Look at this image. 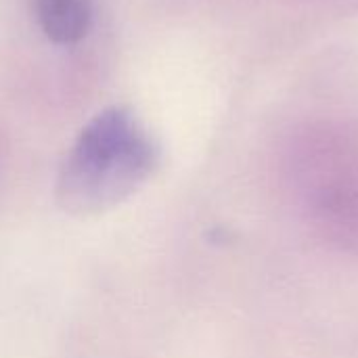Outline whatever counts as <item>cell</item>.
Returning a JSON list of instances; mask_svg holds the SVG:
<instances>
[{
	"mask_svg": "<svg viewBox=\"0 0 358 358\" xmlns=\"http://www.w3.org/2000/svg\"><path fill=\"white\" fill-rule=\"evenodd\" d=\"M159 149L128 107L96 113L69 149L59 174V201L96 214L130 197L155 170Z\"/></svg>",
	"mask_w": 358,
	"mask_h": 358,
	"instance_id": "6da1fadb",
	"label": "cell"
},
{
	"mask_svg": "<svg viewBox=\"0 0 358 358\" xmlns=\"http://www.w3.org/2000/svg\"><path fill=\"white\" fill-rule=\"evenodd\" d=\"M34 15L57 44H73L82 40L92 21V0H31Z\"/></svg>",
	"mask_w": 358,
	"mask_h": 358,
	"instance_id": "7a4b0ae2",
	"label": "cell"
}]
</instances>
